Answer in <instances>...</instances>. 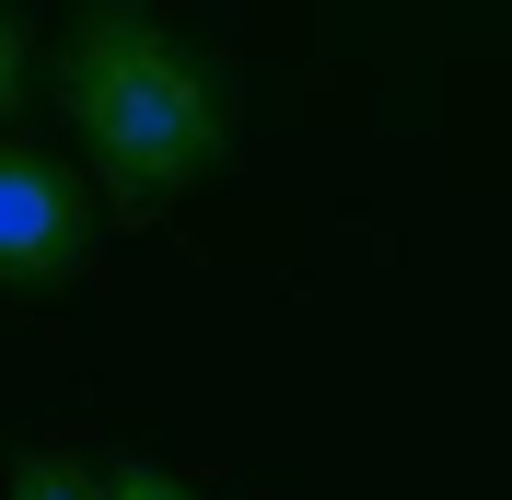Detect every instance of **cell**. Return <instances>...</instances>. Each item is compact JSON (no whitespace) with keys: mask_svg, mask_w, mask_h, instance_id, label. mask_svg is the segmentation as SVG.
<instances>
[{"mask_svg":"<svg viewBox=\"0 0 512 500\" xmlns=\"http://www.w3.org/2000/svg\"><path fill=\"white\" fill-rule=\"evenodd\" d=\"M47 105H59L70 152L94 175V198L117 221H152L175 198H198L233 163V82L210 47L140 12V0H82L47 35Z\"/></svg>","mask_w":512,"mask_h":500,"instance_id":"6da1fadb","label":"cell"},{"mask_svg":"<svg viewBox=\"0 0 512 500\" xmlns=\"http://www.w3.org/2000/svg\"><path fill=\"white\" fill-rule=\"evenodd\" d=\"M94 221H105V198L82 175V152L0 128V291H70L94 268Z\"/></svg>","mask_w":512,"mask_h":500,"instance_id":"7a4b0ae2","label":"cell"},{"mask_svg":"<svg viewBox=\"0 0 512 500\" xmlns=\"http://www.w3.org/2000/svg\"><path fill=\"white\" fill-rule=\"evenodd\" d=\"M0 500H105V466H82V454H59V442H24Z\"/></svg>","mask_w":512,"mask_h":500,"instance_id":"3957f363","label":"cell"},{"mask_svg":"<svg viewBox=\"0 0 512 500\" xmlns=\"http://www.w3.org/2000/svg\"><path fill=\"white\" fill-rule=\"evenodd\" d=\"M35 47H47V35L24 24V0H0V128L24 117V94H35V70H47V59H35Z\"/></svg>","mask_w":512,"mask_h":500,"instance_id":"277c9868","label":"cell"},{"mask_svg":"<svg viewBox=\"0 0 512 500\" xmlns=\"http://www.w3.org/2000/svg\"><path fill=\"white\" fill-rule=\"evenodd\" d=\"M105 500H198L175 466H105Z\"/></svg>","mask_w":512,"mask_h":500,"instance_id":"5b68a950","label":"cell"}]
</instances>
